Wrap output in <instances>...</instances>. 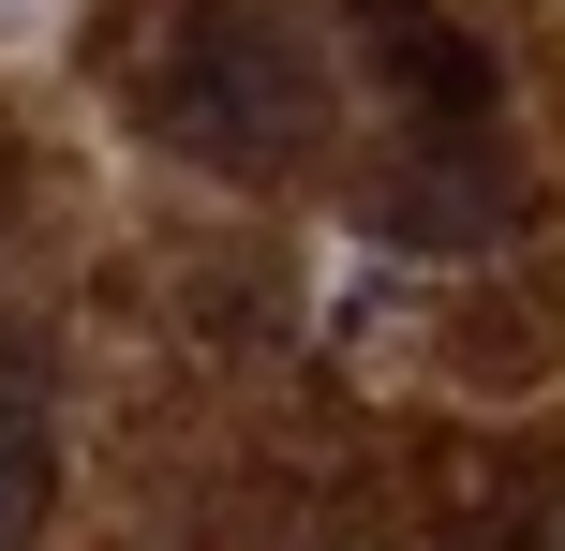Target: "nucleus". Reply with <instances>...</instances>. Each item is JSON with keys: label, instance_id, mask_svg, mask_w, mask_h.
Returning <instances> with one entry per match:
<instances>
[{"label": "nucleus", "instance_id": "20e7f679", "mask_svg": "<svg viewBox=\"0 0 565 551\" xmlns=\"http://www.w3.org/2000/svg\"><path fill=\"white\" fill-rule=\"evenodd\" d=\"M60 507V373L45 343H0V551H30Z\"/></svg>", "mask_w": 565, "mask_h": 551}, {"label": "nucleus", "instance_id": "7ed1b4c3", "mask_svg": "<svg viewBox=\"0 0 565 551\" xmlns=\"http://www.w3.org/2000/svg\"><path fill=\"white\" fill-rule=\"evenodd\" d=\"M521 224V179L491 165L477 135H431L417 165L387 179V239H417V254H477V239H507Z\"/></svg>", "mask_w": 565, "mask_h": 551}, {"label": "nucleus", "instance_id": "f257e3e1", "mask_svg": "<svg viewBox=\"0 0 565 551\" xmlns=\"http://www.w3.org/2000/svg\"><path fill=\"white\" fill-rule=\"evenodd\" d=\"M149 135L194 149L209 179H282L328 149V60L282 0H194L149 60Z\"/></svg>", "mask_w": 565, "mask_h": 551}, {"label": "nucleus", "instance_id": "39448f33", "mask_svg": "<svg viewBox=\"0 0 565 551\" xmlns=\"http://www.w3.org/2000/svg\"><path fill=\"white\" fill-rule=\"evenodd\" d=\"M491 551H565V477H536V492H507V522H491Z\"/></svg>", "mask_w": 565, "mask_h": 551}, {"label": "nucleus", "instance_id": "f03ea898", "mask_svg": "<svg viewBox=\"0 0 565 551\" xmlns=\"http://www.w3.org/2000/svg\"><path fill=\"white\" fill-rule=\"evenodd\" d=\"M358 60H372V89H387L417 135H491V45L447 15V0H358Z\"/></svg>", "mask_w": 565, "mask_h": 551}]
</instances>
